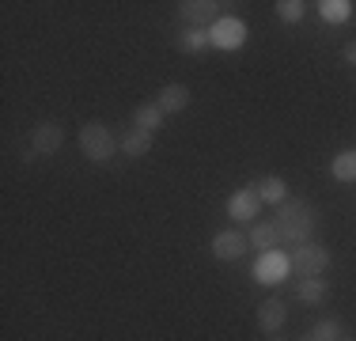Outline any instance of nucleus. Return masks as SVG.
I'll return each instance as SVG.
<instances>
[{"label":"nucleus","mask_w":356,"mask_h":341,"mask_svg":"<svg viewBox=\"0 0 356 341\" xmlns=\"http://www.w3.org/2000/svg\"><path fill=\"white\" fill-rule=\"evenodd\" d=\"M159 125H163V110H159L156 102H144V106L133 110V129H140V133H152V136H156Z\"/></svg>","instance_id":"13"},{"label":"nucleus","mask_w":356,"mask_h":341,"mask_svg":"<svg viewBox=\"0 0 356 341\" xmlns=\"http://www.w3.org/2000/svg\"><path fill=\"white\" fill-rule=\"evenodd\" d=\"M209 42H213V38H209L205 27H190V31L178 34V49H182V54H201Z\"/></svg>","instance_id":"17"},{"label":"nucleus","mask_w":356,"mask_h":341,"mask_svg":"<svg viewBox=\"0 0 356 341\" xmlns=\"http://www.w3.org/2000/svg\"><path fill=\"white\" fill-rule=\"evenodd\" d=\"M292 273V266H288V258H281V254H261L258 266H254V277L261 280V285H281V280Z\"/></svg>","instance_id":"9"},{"label":"nucleus","mask_w":356,"mask_h":341,"mask_svg":"<svg viewBox=\"0 0 356 341\" xmlns=\"http://www.w3.org/2000/svg\"><path fill=\"white\" fill-rule=\"evenodd\" d=\"M209 38H213V46H220V49H239L243 42H247V23H243V19H232V15H224V19L213 23Z\"/></svg>","instance_id":"5"},{"label":"nucleus","mask_w":356,"mask_h":341,"mask_svg":"<svg viewBox=\"0 0 356 341\" xmlns=\"http://www.w3.org/2000/svg\"><path fill=\"white\" fill-rule=\"evenodd\" d=\"M258 193H261V201H273V205H284V201H288V198H284L288 186H284L281 175H266V178L258 182Z\"/></svg>","instance_id":"16"},{"label":"nucleus","mask_w":356,"mask_h":341,"mask_svg":"<svg viewBox=\"0 0 356 341\" xmlns=\"http://www.w3.org/2000/svg\"><path fill=\"white\" fill-rule=\"evenodd\" d=\"M345 61L356 65V42H349V46H345Z\"/></svg>","instance_id":"22"},{"label":"nucleus","mask_w":356,"mask_h":341,"mask_svg":"<svg viewBox=\"0 0 356 341\" xmlns=\"http://www.w3.org/2000/svg\"><path fill=\"white\" fill-rule=\"evenodd\" d=\"M118 148L125 152L129 159H140V156H148V148H152V133H140V129H129L118 141Z\"/></svg>","instance_id":"14"},{"label":"nucleus","mask_w":356,"mask_h":341,"mask_svg":"<svg viewBox=\"0 0 356 341\" xmlns=\"http://www.w3.org/2000/svg\"><path fill=\"white\" fill-rule=\"evenodd\" d=\"M250 246V239L243 232H235V228H227V232H216L213 235V254L220 262H239L243 251Z\"/></svg>","instance_id":"6"},{"label":"nucleus","mask_w":356,"mask_h":341,"mask_svg":"<svg viewBox=\"0 0 356 341\" xmlns=\"http://www.w3.org/2000/svg\"><path fill=\"white\" fill-rule=\"evenodd\" d=\"M300 341H322V338H318V334H315V330H311V334H303V338H300Z\"/></svg>","instance_id":"23"},{"label":"nucleus","mask_w":356,"mask_h":341,"mask_svg":"<svg viewBox=\"0 0 356 341\" xmlns=\"http://www.w3.org/2000/svg\"><path fill=\"white\" fill-rule=\"evenodd\" d=\"M318 12H322V19H330V23H345L353 15V4L349 0H322Z\"/></svg>","instance_id":"19"},{"label":"nucleus","mask_w":356,"mask_h":341,"mask_svg":"<svg viewBox=\"0 0 356 341\" xmlns=\"http://www.w3.org/2000/svg\"><path fill=\"white\" fill-rule=\"evenodd\" d=\"M220 8H224L220 0H182L175 12H178V19L190 23V27H205V23L224 19V15H220Z\"/></svg>","instance_id":"4"},{"label":"nucleus","mask_w":356,"mask_h":341,"mask_svg":"<svg viewBox=\"0 0 356 341\" xmlns=\"http://www.w3.org/2000/svg\"><path fill=\"white\" fill-rule=\"evenodd\" d=\"M330 170H334L337 182H356V148L341 152V156H337L334 164H330Z\"/></svg>","instance_id":"18"},{"label":"nucleus","mask_w":356,"mask_h":341,"mask_svg":"<svg viewBox=\"0 0 356 341\" xmlns=\"http://www.w3.org/2000/svg\"><path fill=\"white\" fill-rule=\"evenodd\" d=\"M80 148H83V156H88L91 164H106V159L114 156L118 141H114V133H110L103 122H83V129H80Z\"/></svg>","instance_id":"2"},{"label":"nucleus","mask_w":356,"mask_h":341,"mask_svg":"<svg viewBox=\"0 0 356 341\" xmlns=\"http://www.w3.org/2000/svg\"><path fill=\"white\" fill-rule=\"evenodd\" d=\"M156 106L163 110V114H178V110H186V106H190V88H186V84H167V88L156 95Z\"/></svg>","instance_id":"11"},{"label":"nucleus","mask_w":356,"mask_h":341,"mask_svg":"<svg viewBox=\"0 0 356 341\" xmlns=\"http://www.w3.org/2000/svg\"><path fill=\"white\" fill-rule=\"evenodd\" d=\"M65 144V129L61 122H38L35 133H31V148L38 152V156H54L57 148Z\"/></svg>","instance_id":"7"},{"label":"nucleus","mask_w":356,"mask_h":341,"mask_svg":"<svg viewBox=\"0 0 356 341\" xmlns=\"http://www.w3.org/2000/svg\"><path fill=\"white\" fill-rule=\"evenodd\" d=\"M288 266H292L296 277H322L330 266V251L318 243H303L292 251V258H288Z\"/></svg>","instance_id":"3"},{"label":"nucleus","mask_w":356,"mask_h":341,"mask_svg":"<svg viewBox=\"0 0 356 341\" xmlns=\"http://www.w3.org/2000/svg\"><path fill=\"white\" fill-rule=\"evenodd\" d=\"M341 341H356V338H341Z\"/></svg>","instance_id":"25"},{"label":"nucleus","mask_w":356,"mask_h":341,"mask_svg":"<svg viewBox=\"0 0 356 341\" xmlns=\"http://www.w3.org/2000/svg\"><path fill=\"white\" fill-rule=\"evenodd\" d=\"M296 296H300V303H322L326 300V280H318V277L296 280Z\"/></svg>","instance_id":"15"},{"label":"nucleus","mask_w":356,"mask_h":341,"mask_svg":"<svg viewBox=\"0 0 356 341\" xmlns=\"http://www.w3.org/2000/svg\"><path fill=\"white\" fill-rule=\"evenodd\" d=\"M315 334L322 341H341V322H337V319H322L318 326H315Z\"/></svg>","instance_id":"21"},{"label":"nucleus","mask_w":356,"mask_h":341,"mask_svg":"<svg viewBox=\"0 0 356 341\" xmlns=\"http://www.w3.org/2000/svg\"><path fill=\"white\" fill-rule=\"evenodd\" d=\"M277 15H281V19L284 23H300L303 19V8H307V4H303V0H277Z\"/></svg>","instance_id":"20"},{"label":"nucleus","mask_w":356,"mask_h":341,"mask_svg":"<svg viewBox=\"0 0 356 341\" xmlns=\"http://www.w3.org/2000/svg\"><path fill=\"white\" fill-rule=\"evenodd\" d=\"M273 341H284V338H281V334H273Z\"/></svg>","instance_id":"24"},{"label":"nucleus","mask_w":356,"mask_h":341,"mask_svg":"<svg viewBox=\"0 0 356 341\" xmlns=\"http://www.w3.org/2000/svg\"><path fill=\"white\" fill-rule=\"evenodd\" d=\"M273 224H277V232H281L284 243H292V246H303V243H311V235H315V228H318V220H315V209H311L307 201H284V205H277V216H273Z\"/></svg>","instance_id":"1"},{"label":"nucleus","mask_w":356,"mask_h":341,"mask_svg":"<svg viewBox=\"0 0 356 341\" xmlns=\"http://www.w3.org/2000/svg\"><path fill=\"white\" fill-rule=\"evenodd\" d=\"M247 239H250V246H254V251H261V254H273L277 246L284 243L273 220H258V224L250 228V235H247Z\"/></svg>","instance_id":"10"},{"label":"nucleus","mask_w":356,"mask_h":341,"mask_svg":"<svg viewBox=\"0 0 356 341\" xmlns=\"http://www.w3.org/2000/svg\"><path fill=\"white\" fill-rule=\"evenodd\" d=\"M284 319H288V311H284L281 300H266V303L258 307V326H261V334H281Z\"/></svg>","instance_id":"12"},{"label":"nucleus","mask_w":356,"mask_h":341,"mask_svg":"<svg viewBox=\"0 0 356 341\" xmlns=\"http://www.w3.org/2000/svg\"><path fill=\"white\" fill-rule=\"evenodd\" d=\"M261 209V193L258 186H247V190H235L232 201H227V216L232 220H254Z\"/></svg>","instance_id":"8"}]
</instances>
